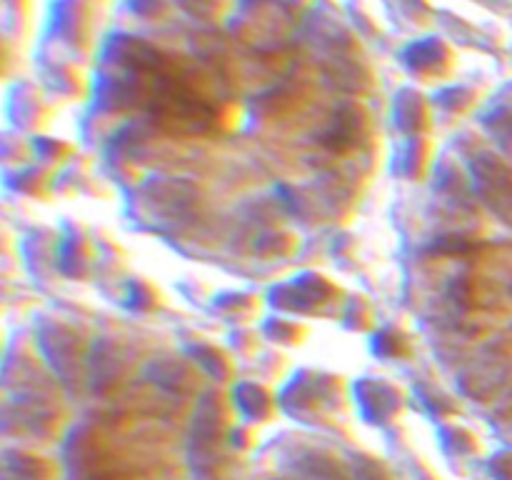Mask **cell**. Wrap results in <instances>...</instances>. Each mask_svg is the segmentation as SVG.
Listing matches in <instances>:
<instances>
[{"mask_svg": "<svg viewBox=\"0 0 512 480\" xmlns=\"http://www.w3.org/2000/svg\"><path fill=\"white\" fill-rule=\"evenodd\" d=\"M373 350L380 355V358H400V355H408V340H405L403 333L393 328H385L375 335Z\"/></svg>", "mask_w": 512, "mask_h": 480, "instance_id": "16", "label": "cell"}, {"mask_svg": "<svg viewBox=\"0 0 512 480\" xmlns=\"http://www.w3.org/2000/svg\"><path fill=\"white\" fill-rule=\"evenodd\" d=\"M265 333H268V338H273L275 343H295V338L300 335V328L295 323H290V320L273 318L265 323Z\"/></svg>", "mask_w": 512, "mask_h": 480, "instance_id": "19", "label": "cell"}, {"mask_svg": "<svg viewBox=\"0 0 512 480\" xmlns=\"http://www.w3.org/2000/svg\"><path fill=\"white\" fill-rule=\"evenodd\" d=\"M53 465L28 450H5V480H53Z\"/></svg>", "mask_w": 512, "mask_h": 480, "instance_id": "7", "label": "cell"}, {"mask_svg": "<svg viewBox=\"0 0 512 480\" xmlns=\"http://www.w3.org/2000/svg\"><path fill=\"white\" fill-rule=\"evenodd\" d=\"M38 340L48 363L58 370V375H63L65 383L78 378L80 360H83V355H80V335L70 325L45 323L38 330Z\"/></svg>", "mask_w": 512, "mask_h": 480, "instance_id": "2", "label": "cell"}, {"mask_svg": "<svg viewBox=\"0 0 512 480\" xmlns=\"http://www.w3.org/2000/svg\"><path fill=\"white\" fill-rule=\"evenodd\" d=\"M293 285L298 288V293L303 295L310 310H313L318 303H325V300L333 298V295H335L333 283H330L328 278H323V275H318V273L298 275Z\"/></svg>", "mask_w": 512, "mask_h": 480, "instance_id": "13", "label": "cell"}, {"mask_svg": "<svg viewBox=\"0 0 512 480\" xmlns=\"http://www.w3.org/2000/svg\"><path fill=\"white\" fill-rule=\"evenodd\" d=\"M235 405L250 420H268L273 415V398L258 383L235 385Z\"/></svg>", "mask_w": 512, "mask_h": 480, "instance_id": "9", "label": "cell"}, {"mask_svg": "<svg viewBox=\"0 0 512 480\" xmlns=\"http://www.w3.org/2000/svg\"><path fill=\"white\" fill-rule=\"evenodd\" d=\"M60 270L70 278H78V275H85L90 263V250L88 245L83 243V238H68L63 245H60Z\"/></svg>", "mask_w": 512, "mask_h": 480, "instance_id": "11", "label": "cell"}, {"mask_svg": "<svg viewBox=\"0 0 512 480\" xmlns=\"http://www.w3.org/2000/svg\"><path fill=\"white\" fill-rule=\"evenodd\" d=\"M493 475L498 480H512V455H498L493 460Z\"/></svg>", "mask_w": 512, "mask_h": 480, "instance_id": "22", "label": "cell"}, {"mask_svg": "<svg viewBox=\"0 0 512 480\" xmlns=\"http://www.w3.org/2000/svg\"><path fill=\"white\" fill-rule=\"evenodd\" d=\"M355 400H358V410L365 415V420L373 425L393 423L403 410V398H400L398 390L390 383L375 378L355 383Z\"/></svg>", "mask_w": 512, "mask_h": 480, "instance_id": "4", "label": "cell"}, {"mask_svg": "<svg viewBox=\"0 0 512 480\" xmlns=\"http://www.w3.org/2000/svg\"><path fill=\"white\" fill-rule=\"evenodd\" d=\"M148 378L173 395H193L195 390H198L200 375L195 373L190 360L163 358V360H155V363L150 365Z\"/></svg>", "mask_w": 512, "mask_h": 480, "instance_id": "6", "label": "cell"}, {"mask_svg": "<svg viewBox=\"0 0 512 480\" xmlns=\"http://www.w3.org/2000/svg\"><path fill=\"white\" fill-rule=\"evenodd\" d=\"M93 373H95V383L105 385H118L120 378H125V360L123 353H120L118 345H95V355H93Z\"/></svg>", "mask_w": 512, "mask_h": 480, "instance_id": "10", "label": "cell"}, {"mask_svg": "<svg viewBox=\"0 0 512 480\" xmlns=\"http://www.w3.org/2000/svg\"><path fill=\"white\" fill-rule=\"evenodd\" d=\"M35 148H38V153L45 155V158H60L63 153H68V145L58 143V140L53 138H38L35 140Z\"/></svg>", "mask_w": 512, "mask_h": 480, "instance_id": "21", "label": "cell"}, {"mask_svg": "<svg viewBox=\"0 0 512 480\" xmlns=\"http://www.w3.org/2000/svg\"><path fill=\"white\" fill-rule=\"evenodd\" d=\"M290 248H293V238H288L283 233H268L263 238H258V243H255V250L260 255H285Z\"/></svg>", "mask_w": 512, "mask_h": 480, "instance_id": "18", "label": "cell"}, {"mask_svg": "<svg viewBox=\"0 0 512 480\" xmlns=\"http://www.w3.org/2000/svg\"><path fill=\"white\" fill-rule=\"evenodd\" d=\"M128 300H130V303H128L130 308H135V310H153L155 305H158L155 290L150 288L148 283H133V285H130Z\"/></svg>", "mask_w": 512, "mask_h": 480, "instance_id": "20", "label": "cell"}, {"mask_svg": "<svg viewBox=\"0 0 512 480\" xmlns=\"http://www.w3.org/2000/svg\"><path fill=\"white\" fill-rule=\"evenodd\" d=\"M443 448L453 455H470L475 450V438L468 428H443Z\"/></svg>", "mask_w": 512, "mask_h": 480, "instance_id": "17", "label": "cell"}, {"mask_svg": "<svg viewBox=\"0 0 512 480\" xmlns=\"http://www.w3.org/2000/svg\"><path fill=\"white\" fill-rule=\"evenodd\" d=\"M473 173L478 180V193L485 203L493 205L495 213L505 215L510 223L512 218V173L505 163L495 155L483 153L473 160Z\"/></svg>", "mask_w": 512, "mask_h": 480, "instance_id": "3", "label": "cell"}, {"mask_svg": "<svg viewBox=\"0 0 512 480\" xmlns=\"http://www.w3.org/2000/svg\"><path fill=\"white\" fill-rule=\"evenodd\" d=\"M153 113L168 128L183 133H210L218 120L213 105L193 85L170 75H163L160 88L153 93Z\"/></svg>", "mask_w": 512, "mask_h": 480, "instance_id": "1", "label": "cell"}, {"mask_svg": "<svg viewBox=\"0 0 512 480\" xmlns=\"http://www.w3.org/2000/svg\"><path fill=\"white\" fill-rule=\"evenodd\" d=\"M365 135H368V115H365V110L355 108V105H343L335 113L333 123L328 125L320 143L330 153H350V150L363 143Z\"/></svg>", "mask_w": 512, "mask_h": 480, "instance_id": "5", "label": "cell"}, {"mask_svg": "<svg viewBox=\"0 0 512 480\" xmlns=\"http://www.w3.org/2000/svg\"><path fill=\"white\" fill-rule=\"evenodd\" d=\"M443 45L435 43H423V45H413L408 50V65L415 70V73H440V63H443Z\"/></svg>", "mask_w": 512, "mask_h": 480, "instance_id": "15", "label": "cell"}, {"mask_svg": "<svg viewBox=\"0 0 512 480\" xmlns=\"http://www.w3.org/2000/svg\"><path fill=\"white\" fill-rule=\"evenodd\" d=\"M428 143L420 138H413L403 150L398 153V173L405 178H418L425 168V160H428Z\"/></svg>", "mask_w": 512, "mask_h": 480, "instance_id": "14", "label": "cell"}, {"mask_svg": "<svg viewBox=\"0 0 512 480\" xmlns=\"http://www.w3.org/2000/svg\"><path fill=\"white\" fill-rule=\"evenodd\" d=\"M395 125L408 135L423 133L428 128V108H425L423 98L410 90L400 93L398 103H395Z\"/></svg>", "mask_w": 512, "mask_h": 480, "instance_id": "8", "label": "cell"}, {"mask_svg": "<svg viewBox=\"0 0 512 480\" xmlns=\"http://www.w3.org/2000/svg\"><path fill=\"white\" fill-rule=\"evenodd\" d=\"M190 355L195 358V363L205 370L208 375H213L215 380H228L233 375V368H230V360L220 353L215 345L200 343L190 348Z\"/></svg>", "mask_w": 512, "mask_h": 480, "instance_id": "12", "label": "cell"}]
</instances>
